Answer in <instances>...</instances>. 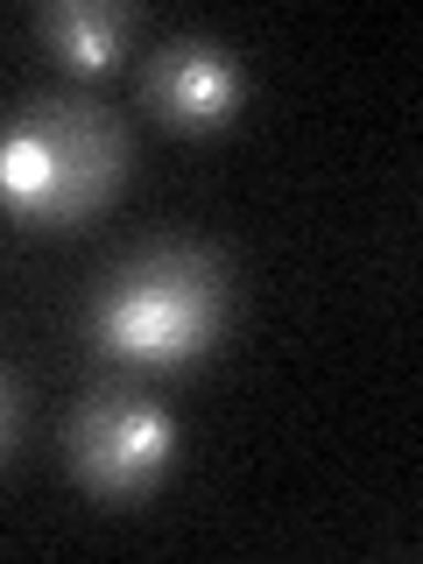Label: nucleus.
<instances>
[{
    "label": "nucleus",
    "instance_id": "f257e3e1",
    "mask_svg": "<svg viewBox=\"0 0 423 564\" xmlns=\"http://www.w3.org/2000/svg\"><path fill=\"white\" fill-rule=\"evenodd\" d=\"M234 317L226 261L198 240H141L106 261L85 304V339L106 367L128 375H176L205 360Z\"/></svg>",
    "mask_w": 423,
    "mask_h": 564
},
{
    "label": "nucleus",
    "instance_id": "f03ea898",
    "mask_svg": "<svg viewBox=\"0 0 423 564\" xmlns=\"http://www.w3.org/2000/svg\"><path fill=\"white\" fill-rule=\"evenodd\" d=\"M128 120L93 93H29L0 120V212L35 234H70L128 184Z\"/></svg>",
    "mask_w": 423,
    "mask_h": 564
},
{
    "label": "nucleus",
    "instance_id": "7ed1b4c3",
    "mask_svg": "<svg viewBox=\"0 0 423 564\" xmlns=\"http://www.w3.org/2000/svg\"><path fill=\"white\" fill-rule=\"evenodd\" d=\"M64 466L85 494L113 508L149 501L176 466V416L128 381H99L78 395L64 423Z\"/></svg>",
    "mask_w": 423,
    "mask_h": 564
},
{
    "label": "nucleus",
    "instance_id": "20e7f679",
    "mask_svg": "<svg viewBox=\"0 0 423 564\" xmlns=\"http://www.w3.org/2000/svg\"><path fill=\"white\" fill-rule=\"evenodd\" d=\"M141 99L176 134H219V128H234V113L247 99V70L212 35H163L141 57Z\"/></svg>",
    "mask_w": 423,
    "mask_h": 564
},
{
    "label": "nucleus",
    "instance_id": "39448f33",
    "mask_svg": "<svg viewBox=\"0 0 423 564\" xmlns=\"http://www.w3.org/2000/svg\"><path fill=\"white\" fill-rule=\"evenodd\" d=\"M134 22L141 14L128 0H43L35 8V35L50 43V57L78 78H106L134 43Z\"/></svg>",
    "mask_w": 423,
    "mask_h": 564
},
{
    "label": "nucleus",
    "instance_id": "423d86ee",
    "mask_svg": "<svg viewBox=\"0 0 423 564\" xmlns=\"http://www.w3.org/2000/svg\"><path fill=\"white\" fill-rule=\"evenodd\" d=\"M14 431H22V388H14V375L0 367V458L14 452Z\"/></svg>",
    "mask_w": 423,
    "mask_h": 564
}]
</instances>
